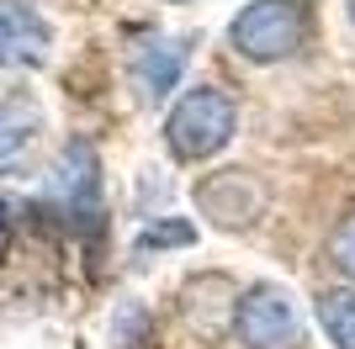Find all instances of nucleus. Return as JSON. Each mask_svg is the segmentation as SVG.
<instances>
[{
	"label": "nucleus",
	"mask_w": 355,
	"mask_h": 349,
	"mask_svg": "<svg viewBox=\"0 0 355 349\" xmlns=\"http://www.w3.org/2000/svg\"><path fill=\"white\" fill-rule=\"evenodd\" d=\"M53 48V27L32 0H0V69H32Z\"/></svg>",
	"instance_id": "39448f33"
},
{
	"label": "nucleus",
	"mask_w": 355,
	"mask_h": 349,
	"mask_svg": "<svg viewBox=\"0 0 355 349\" xmlns=\"http://www.w3.org/2000/svg\"><path fill=\"white\" fill-rule=\"evenodd\" d=\"M37 127H43V111H37L32 96H11V101L0 106V164H11L37 138Z\"/></svg>",
	"instance_id": "6e6552de"
},
{
	"label": "nucleus",
	"mask_w": 355,
	"mask_h": 349,
	"mask_svg": "<svg viewBox=\"0 0 355 349\" xmlns=\"http://www.w3.org/2000/svg\"><path fill=\"white\" fill-rule=\"evenodd\" d=\"M6 249H11V217H6V206H0V265H6Z\"/></svg>",
	"instance_id": "f8f14e48"
},
{
	"label": "nucleus",
	"mask_w": 355,
	"mask_h": 349,
	"mask_svg": "<svg viewBox=\"0 0 355 349\" xmlns=\"http://www.w3.org/2000/svg\"><path fill=\"white\" fill-rule=\"evenodd\" d=\"M318 323L340 349H355V286H334L318 296Z\"/></svg>",
	"instance_id": "1a4fd4ad"
},
{
	"label": "nucleus",
	"mask_w": 355,
	"mask_h": 349,
	"mask_svg": "<svg viewBox=\"0 0 355 349\" xmlns=\"http://www.w3.org/2000/svg\"><path fill=\"white\" fill-rule=\"evenodd\" d=\"M234 328L244 339V349H297L302 344V318H297V302L282 286H250L234 302Z\"/></svg>",
	"instance_id": "7ed1b4c3"
},
{
	"label": "nucleus",
	"mask_w": 355,
	"mask_h": 349,
	"mask_svg": "<svg viewBox=\"0 0 355 349\" xmlns=\"http://www.w3.org/2000/svg\"><path fill=\"white\" fill-rule=\"evenodd\" d=\"M196 244V222L186 217H159L138 233V254H159V249H191Z\"/></svg>",
	"instance_id": "9d476101"
},
{
	"label": "nucleus",
	"mask_w": 355,
	"mask_h": 349,
	"mask_svg": "<svg viewBox=\"0 0 355 349\" xmlns=\"http://www.w3.org/2000/svg\"><path fill=\"white\" fill-rule=\"evenodd\" d=\"M186 58H191V48H186V37H154V43H144L133 53V74L138 85H144V96H170V90L180 85V74H186Z\"/></svg>",
	"instance_id": "0eeeda50"
},
{
	"label": "nucleus",
	"mask_w": 355,
	"mask_h": 349,
	"mask_svg": "<svg viewBox=\"0 0 355 349\" xmlns=\"http://www.w3.org/2000/svg\"><path fill=\"white\" fill-rule=\"evenodd\" d=\"M234 127H239L234 96L218 90V85H196V90H186V96L175 101V111L164 116V143H170L175 159L196 164V159L223 154L228 138H234Z\"/></svg>",
	"instance_id": "f257e3e1"
},
{
	"label": "nucleus",
	"mask_w": 355,
	"mask_h": 349,
	"mask_svg": "<svg viewBox=\"0 0 355 349\" xmlns=\"http://www.w3.org/2000/svg\"><path fill=\"white\" fill-rule=\"evenodd\" d=\"M196 202H202V212H207L212 222H223V228H244V222H254V212L266 206V190L254 186L250 174L223 170V174H212L207 186L196 190Z\"/></svg>",
	"instance_id": "423d86ee"
},
{
	"label": "nucleus",
	"mask_w": 355,
	"mask_h": 349,
	"mask_svg": "<svg viewBox=\"0 0 355 349\" xmlns=\"http://www.w3.org/2000/svg\"><path fill=\"white\" fill-rule=\"evenodd\" d=\"M308 27H313V16L302 0H254L234 16L228 43L250 64H282L308 43Z\"/></svg>",
	"instance_id": "f03ea898"
},
{
	"label": "nucleus",
	"mask_w": 355,
	"mask_h": 349,
	"mask_svg": "<svg viewBox=\"0 0 355 349\" xmlns=\"http://www.w3.org/2000/svg\"><path fill=\"white\" fill-rule=\"evenodd\" d=\"M350 21H355V0H350Z\"/></svg>",
	"instance_id": "ddd939ff"
},
{
	"label": "nucleus",
	"mask_w": 355,
	"mask_h": 349,
	"mask_svg": "<svg viewBox=\"0 0 355 349\" xmlns=\"http://www.w3.org/2000/svg\"><path fill=\"white\" fill-rule=\"evenodd\" d=\"M48 190H53V202L64 206V217H74V222H90L101 212V159H96V148H90L85 138H69V143H64Z\"/></svg>",
	"instance_id": "20e7f679"
},
{
	"label": "nucleus",
	"mask_w": 355,
	"mask_h": 349,
	"mask_svg": "<svg viewBox=\"0 0 355 349\" xmlns=\"http://www.w3.org/2000/svg\"><path fill=\"white\" fill-rule=\"evenodd\" d=\"M329 265H334L340 276L355 280V217H345L340 228L329 233Z\"/></svg>",
	"instance_id": "9b49d317"
}]
</instances>
